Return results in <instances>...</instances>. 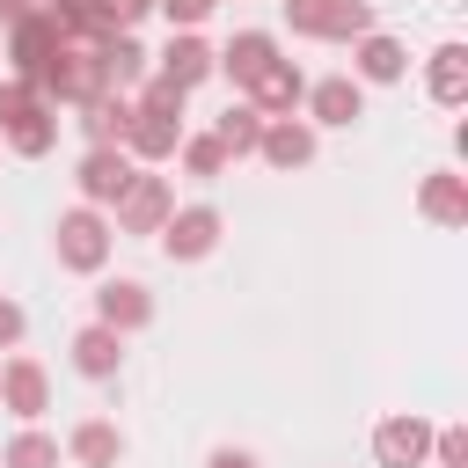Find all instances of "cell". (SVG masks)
Segmentation results:
<instances>
[{
	"instance_id": "603a6c76",
	"label": "cell",
	"mask_w": 468,
	"mask_h": 468,
	"mask_svg": "<svg viewBox=\"0 0 468 468\" xmlns=\"http://www.w3.org/2000/svg\"><path fill=\"white\" fill-rule=\"evenodd\" d=\"M124 124H132V95H124V88H102L95 102H80L88 146H124Z\"/></svg>"
},
{
	"instance_id": "8992f818",
	"label": "cell",
	"mask_w": 468,
	"mask_h": 468,
	"mask_svg": "<svg viewBox=\"0 0 468 468\" xmlns=\"http://www.w3.org/2000/svg\"><path fill=\"white\" fill-rule=\"evenodd\" d=\"M300 117H307L314 132H351V124L366 117V88H358L351 73H322V80H307Z\"/></svg>"
},
{
	"instance_id": "9c48e42d",
	"label": "cell",
	"mask_w": 468,
	"mask_h": 468,
	"mask_svg": "<svg viewBox=\"0 0 468 468\" xmlns=\"http://www.w3.org/2000/svg\"><path fill=\"white\" fill-rule=\"evenodd\" d=\"M0 410L22 417V424H37V417L51 410V373H44V358H29V351H7V358H0Z\"/></svg>"
},
{
	"instance_id": "484cf974",
	"label": "cell",
	"mask_w": 468,
	"mask_h": 468,
	"mask_svg": "<svg viewBox=\"0 0 468 468\" xmlns=\"http://www.w3.org/2000/svg\"><path fill=\"white\" fill-rule=\"evenodd\" d=\"M44 15L58 22V37H66V44H102V37H110V22H102V7H95V0H44Z\"/></svg>"
},
{
	"instance_id": "7402d4cb",
	"label": "cell",
	"mask_w": 468,
	"mask_h": 468,
	"mask_svg": "<svg viewBox=\"0 0 468 468\" xmlns=\"http://www.w3.org/2000/svg\"><path fill=\"white\" fill-rule=\"evenodd\" d=\"M212 139L227 146V161H256V139H263V110L249 95H234L219 117H212Z\"/></svg>"
},
{
	"instance_id": "4316f807",
	"label": "cell",
	"mask_w": 468,
	"mask_h": 468,
	"mask_svg": "<svg viewBox=\"0 0 468 468\" xmlns=\"http://www.w3.org/2000/svg\"><path fill=\"white\" fill-rule=\"evenodd\" d=\"M176 161H183V176H197V183H219V176L234 168L212 132H183V139H176Z\"/></svg>"
},
{
	"instance_id": "7a4b0ae2",
	"label": "cell",
	"mask_w": 468,
	"mask_h": 468,
	"mask_svg": "<svg viewBox=\"0 0 468 468\" xmlns=\"http://www.w3.org/2000/svg\"><path fill=\"white\" fill-rule=\"evenodd\" d=\"M37 88H44V102H95L102 88H110V73H102V58H95V44H58L51 58H44V73H37Z\"/></svg>"
},
{
	"instance_id": "d6986e66",
	"label": "cell",
	"mask_w": 468,
	"mask_h": 468,
	"mask_svg": "<svg viewBox=\"0 0 468 468\" xmlns=\"http://www.w3.org/2000/svg\"><path fill=\"white\" fill-rule=\"evenodd\" d=\"M417 212H424L431 227H468V176H461V168H431V176L417 183Z\"/></svg>"
},
{
	"instance_id": "4fadbf2b",
	"label": "cell",
	"mask_w": 468,
	"mask_h": 468,
	"mask_svg": "<svg viewBox=\"0 0 468 468\" xmlns=\"http://www.w3.org/2000/svg\"><path fill=\"white\" fill-rule=\"evenodd\" d=\"M154 80H176L183 95L205 88V80H212V44H205L197 29H168V44H161V58H154Z\"/></svg>"
},
{
	"instance_id": "e575fe53",
	"label": "cell",
	"mask_w": 468,
	"mask_h": 468,
	"mask_svg": "<svg viewBox=\"0 0 468 468\" xmlns=\"http://www.w3.org/2000/svg\"><path fill=\"white\" fill-rule=\"evenodd\" d=\"M205 468H263V461H256L249 446H212V453H205Z\"/></svg>"
},
{
	"instance_id": "f546056e",
	"label": "cell",
	"mask_w": 468,
	"mask_h": 468,
	"mask_svg": "<svg viewBox=\"0 0 468 468\" xmlns=\"http://www.w3.org/2000/svg\"><path fill=\"white\" fill-rule=\"evenodd\" d=\"M132 102H139V110H154V117H183V102H190V95H183L176 80H154V73H146Z\"/></svg>"
},
{
	"instance_id": "1f68e13d",
	"label": "cell",
	"mask_w": 468,
	"mask_h": 468,
	"mask_svg": "<svg viewBox=\"0 0 468 468\" xmlns=\"http://www.w3.org/2000/svg\"><path fill=\"white\" fill-rule=\"evenodd\" d=\"M212 7H219V0H154V15H161L168 29H205Z\"/></svg>"
},
{
	"instance_id": "277c9868",
	"label": "cell",
	"mask_w": 468,
	"mask_h": 468,
	"mask_svg": "<svg viewBox=\"0 0 468 468\" xmlns=\"http://www.w3.org/2000/svg\"><path fill=\"white\" fill-rule=\"evenodd\" d=\"M292 37H314V44H351L373 29V0H292L285 7Z\"/></svg>"
},
{
	"instance_id": "e0dca14e",
	"label": "cell",
	"mask_w": 468,
	"mask_h": 468,
	"mask_svg": "<svg viewBox=\"0 0 468 468\" xmlns=\"http://www.w3.org/2000/svg\"><path fill=\"white\" fill-rule=\"evenodd\" d=\"M66 351H73V373L80 380H117V366H124V336L110 322H80Z\"/></svg>"
},
{
	"instance_id": "ffe728a7",
	"label": "cell",
	"mask_w": 468,
	"mask_h": 468,
	"mask_svg": "<svg viewBox=\"0 0 468 468\" xmlns=\"http://www.w3.org/2000/svg\"><path fill=\"white\" fill-rule=\"evenodd\" d=\"M66 461H73V468H117V461H124V431H117L110 417H80V424L66 431Z\"/></svg>"
},
{
	"instance_id": "d590c367",
	"label": "cell",
	"mask_w": 468,
	"mask_h": 468,
	"mask_svg": "<svg viewBox=\"0 0 468 468\" xmlns=\"http://www.w3.org/2000/svg\"><path fill=\"white\" fill-rule=\"evenodd\" d=\"M29 7H44V0H29Z\"/></svg>"
},
{
	"instance_id": "2e32d148",
	"label": "cell",
	"mask_w": 468,
	"mask_h": 468,
	"mask_svg": "<svg viewBox=\"0 0 468 468\" xmlns=\"http://www.w3.org/2000/svg\"><path fill=\"white\" fill-rule=\"evenodd\" d=\"M271 58H278V37H271V29H234V37L212 51V73H227L234 88H249Z\"/></svg>"
},
{
	"instance_id": "6da1fadb",
	"label": "cell",
	"mask_w": 468,
	"mask_h": 468,
	"mask_svg": "<svg viewBox=\"0 0 468 468\" xmlns=\"http://www.w3.org/2000/svg\"><path fill=\"white\" fill-rule=\"evenodd\" d=\"M110 249H117L110 212H95V205H66V212H58V227H51V256H58V271H73V278H102Z\"/></svg>"
},
{
	"instance_id": "83f0119b",
	"label": "cell",
	"mask_w": 468,
	"mask_h": 468,
	"mask_svg": "<svg viewBox=\"0 0 468 468\" xmlns=\"http://www.w3.org/2000/svg\"><path fill=\"white\" fill-rule=\"evenodd\" d=\"M66 461V446L51 439V431H37V424H22L7 446H0V468H58Z\"/></svg>"
},
{
	"instance_id": "5b68a950",
	"label": "cell",
	"mask_w": 468,
	"mask_h": 468,
	"mask_svg": "<svg viewBox=\"0 0 468 468\" xmlns=\"http://www.w3.org/2000/svg\"><path fill=\"white\" fill-rule=\"evenodd\" d=\"M132 183H139V161H132L124 146H88L80 168H73V190H80V205H95V212H110Z\"/></svg>"
},
{
	"instance_id": "9a60e30c",
	"label": "cell",
	"mask_w": 468,
	"mask_h": 468,
	"mask_svg": "<svg viewBox=\"0 0 468 468\" xmlns=\"http://www.w3.org/2000/svg\"><path fill=\"white\" fill-rule=\"evenodd\" d=\"M190 124L183 117H154V110H139L132 102V124H124V154L139 161V168H161V161H176V139H183Z\"/></svg>"
},
{
	"instance_id": "836d02e7",
	"label": "cell",
	"mask_w": 468,
	"mask_h": 468,
	"mask_svg": "<svg viewBox=\"0 0 468 468\" xmlns=\"http://www.w3.org/2000/svg\"><path fill=\"white\" fill-rule=\"evenodd\" d=\"M95 7H102V22H110V29H132L139 15H154V0H95Z\"/></svg>"
},
{
	"instance_id": "ac0fdd59",
	"label": "cell",
	"mask_w": 468,
	"mask_h": 468,
	"mask_svg": "<svg viewBox=\"0 0 468 468\" xmlns=\"http://www.w3.org/2000/svg\"><path fill=\"white\" fill-rule=\"evenodd\" d=\"M241 95H249L263 117H292V110H300V95H307V73H300L292 58H271V66H263Z\"/></svg>"
},
{
	"instance_id": "7c38bea8",
	"label": "cell",
	"mask_w": 468,
	"mask_h": 468,
	"mask_svg": "<svg viewBox=\"0 0 468 468\" xmlns=\"http://www.w3.org/2000/svg\"><path fill=\"white\" fill-rule=\"evenodd\" d=\"M402 73H410V44L402 37H388V29L351 37V80L358 88H395Z\"/></svg>"
},
{
	"instance_id": "8d00e7d4",
	"label": "cell",
	"mask_w": 468,
	"mask_h": 468,
	"mask_svg": "<svg viewBox=\"0 0 468 468\" xmlns=\"http://www.w3.org/2000/svg\"><path fill=\"white\" fill-rule=\"evenodd\" d=\"M285 7H292V0H285Z\"/></svg>"
},
{
	"instance_id": "52a82bcc",
	"label": "cell",
	"mask_w": 468,
	"mask_h": 468,
	"mask_svg": "<svg viewBox=\"0 0 468 468\" xmlns=\"http://www.w3.org/2000/svg\"><path fill=\"white\" fill-rule=\"evenodd\" d=\"M314 154H322V132L292 110V117H263V139H256V161L263 168H278V176H292V168H314Z\"/></svg>"
},
{
	"instance_id": "f1b7e54d",
	"label": "cell",
	"mask_w": 468,
	"mask_h": 468,
	"mask_svg": "<svg viewBox=\"0 0 468 468\" xmlns=\"http://www.w3.org/2000/svg\"><path fill=\"white\" fill-rule=\"evenodd\" d=\"M29 110H44V88L22 80V73H0V132H7L15 117H29Z\"/></svg>"
},
{
	"instance_id": "ba28073f",
	"label": "cell",
	"mask_w": 468,
	"mask_h": 468,
	"mask_svg": "<svg viewBox=\"0 0 468 468\" xmlns=\"http://www.w3.org/2000/svg\"><path fill=\"white\" fill-rule=\"evenodd\" d=\"M168 212H176V183L154 176V168H139V183L110 205V227H117V234H161Z\"/></svg>"
},
{
	"instance_id": "3957f363",
	"label": "cell",
	"mask_w": 468,
	"mask_h": 468,
	"mask_svg": "<svg viewBox=\"0 0 468 468\" xmlns=\"http://www.w3.org/2000/svg\"><path fill=\"white\" fill-rule=\"evenodd\" d=\"M219 234H227L219 205H205V197H197V205H176V212L161 219V234H154V241H161V256H168V263H205V256L219 249Z\"/></svg>"
},
{
	"instance_id": "8fae6325",
	"label": "cell",
	"mask_w": 468,
	"mask_h": 468,
	"mask_svg": "<svg viewBox=\"0 0 468 468\" xmlns=\"http://www.w3.org/2000/svg\"><path fill=\"white\" fill-rule=\"evenodd\" d=\"M373 461H380V468H424V461H431V424H424L417 410L380 417V424H373Z\"/></svg>"
},
{
	"instance_id": "d4e9b609",
	"label": "cell",
	"mask_w": 468,
	"mask_h": 468,
	"mask_svg": "<svg viewBox=\"0 0 468 468\" xmlns=\"http://www.w3.org/2000/svg\"><path fill=\"white\" fill-rule=\"evenodd\" d=\"M95 58H102L110 88H139V80H146V44H139L132 29H110V37L95 44Z\"/></svg>"
},
{
	"instance_id": "4dcf8cb0",
	"label": "cell",
	"mask_w": 468,
	"mask_h": 468,
	"mask_svg": "<svg viewBox=\"0 0 468 468\" xmlns=\"http://www.w3.org/2000/svg\"><path fill=\"white\" fill-rule=\"evenodd\" d=\"M431 468H468V431L461 424H439L431 431Z\"/></svg>"
},
{
	"instance_id": "44dd1931",
	"label": "cell",
	"mask_w": 468,
	"mask_h": 468,
	"mask_svg": "<svg viewBox=\"0 0 468 468\" xmlns=\"http://www.w3.org/2000/svg\"><path fill=\"white\" fill-rule=\"evenodd\" d=\"M424 95H431L439 110H461V102H468V44H439V51L424 58Z\"/></svg>"
},
{
	"instance_id": "30bf717a",
	"label": "cell",
	"mask_w": 468,
	"mask_h": 468,
	"mask_svg": "<svg viewBox=\"0 0 468 468\" xmlns=\"http://www.w3.org/2000/svg\"><path fill=\"white\" fill-rule=\"evenodd\" d=\"M58 44H66V37H58V22H51L44 7H22V15L7 22V73L37 80V73H44V58H51Z\"/></svg>"
},
{
	"instance_id": "5bb4252c",
	"label": "cell",
	"mask_w": 468,
	"mask_h": 468,
	"mask_svg": "<svg viewBox=\"0 0 468 468\" xmlns=\"http://www.w3.org/2000/svg\"><path fill=\"white\" fill-rule=\"evenodd\" d=\"M95 322H110L117 336H139V329L154 322V292H146L139 278H102V285H95Z\"/></svg>"
},
{
	"instance_id": "cb8c5ba5",
	"label": "cell",
	"mask_w": 468,
	"mask_h": 468,
	"mask_svg": "<svg viewBox=\"0 0 468 468\" xmlns=\"http://www.w3.org/2000/svg\"><path fill=\"white\" fill-rule=\"evenodd\" d=\"M0 146H7L15 161H44V154L58 146V102H44V110H29V117H15V124L0 132Z\"/></svg>"
},
{
	"instance_id": "d6a6232c",
	"label": "cell",
	"mask_w": 468,
	"mask_h": 468,
	"mask_svg": "<svg viewBox=\"0 0 468 468\" xmlns=\"http://www.w3.org/2000/svg\"><path fill=\"white\" fill-rule=\"evenodd\" d=\"M22 336H29V314H22V307H15L7 292H0V351H15Z\"/></svg>"
}]
</instances>
